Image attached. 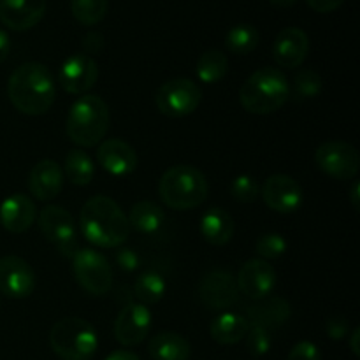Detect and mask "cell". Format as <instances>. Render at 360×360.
<instances>
[{"label":"cell","mask_w":360,"mask_h":360,"mask_svg":"<svg viewBox=\"0 0 360 360\" xmlns=\"http://www.w3.org/2000/svg\"><path fill=\"white\" fill-rule=\"evenodd\" d=\"M165 294V280L155 271L143 273L134 285V295L139 299V304H155Z\"/></svg>","instance_id":"f546056e"},{"label":"cell","mask_w":360,"mask_h":360,"mask_svg":"<svg viewBox=\"0 0 360 360\" xmlns=\"http://www.w3.org/2000/svg\"><path fill=\"white\" fill-rule=\"evenodd\" d=\"M290 83L276 67L255 70L239 91L241 105L252 115H271L290 98Z\"/></svg>","instance_id":"277c9868"},{"label":"cell","mask_w":360,"mask_h":360,"mask_svg":"<svg viewBox=\"0 0 360 360\" xmlns=\"http://www.w3.org/2000/svg\"><path fill=\"white\" fill-rule=\"evenodd\" d=\"M236 224L231 214L220 207H211L200 218V234L210 245L224 246L234 238Z\"/></svg>","instance_id":"603a6c76"},{"label":"cell","mask_w":360,"mask_h":360,"mask_svg":"<svg viewBox=\"0 0 360 360\" xmlns=\"http://www.w3.org/2000/svg\"><path fill=\"white\" fill-rule=\"evenodd\" d=\"M39 229L44 238L67 259L77 252V225L72 214L62 206H46L39 213Z\"/></svg>","instance_id":"9c48e42d"},{"label":"cell","mask_w":360,"mask_h":360,"mask_svg":"<svg viewBox=\"0 0 360 360\" xmlns=\"http://www.w3.org/2000/svg\"><path fill=\"white\" fill-rule=\"evenodd\" d=\"M260 186L257 179L250 174H241L232 181L231 193L239 202H253L259 197Z\"/></svg>","instance_id":"e575fe53"},{"label":"cell","mask_w":360,"mask_h":360,"mask_svg":"<svg viewBox=\"0 0 360 360\" xmlns=\"http://www.w3.org/2000/svg\"><path fill=\"white\" fill-rule=\"evenodd\" d=\"M97 160L112 176H129L137 169V153L122 139L102 141L97 148Z\"/></svg>","instance_id":"d6986e66"},{"label":"cell","mask_w":360,"mask_h":360,"mask_svg":"<svg viewBox=\"0 0 360 360\" xmlns=\"http://www.w3.org/2000/svg\"><path fill=\"white\" fill-rule=\"evenodd\" d=\"M105 360H141L137 357L134 352H129V350H116L112 352L111 355H108V359Z\"/></svg>","instance_id":"b9f144b4"},{"label":"cell","mask_w":360,"mask_h":360,"mask_svg":"<svg viewBox=\"0 0 360 360\" xmlns=\"http://www.w3.org/2000/svg\"><path fill=\"white\" fill-rule=\"evenodd\" d=\"M350 200H352V206H354L355 211L360 210V186L357 181H354L350 190Z\"/></svg>","instance_id":"ee69618b"},{"label":"cell","mask_w":360,"mask_h":360,"mask_svg":"<svg viewBox=\"0 0 360 360\" xmlns=\"http://www.w3.org/2000/svg\"><path fill=\"white\" fill-rule=\"evenodd\" d=\"M62 171L72 185L86 186L95 176V164L90 155L84 153L83 150H70L63 162Z\"/></svg>","instance_id":"4316f807"},{"label":"cell","mask_w":360,"mask_h":360,"mask_svg":"<svg viewBox=\"0 0 360 360\" xmlns=\"http://www.w3.org/2000/svg\"><path fill=\"white\" fill-rule=\"evenodd\" d=\"M153 360H188L192 348L190 343L178 333H158L148 345Z\"/></svg>","instance_id":"d4e9b609"},{"label":"cell","mask_w":360,"mask_h":360,"mask_svg":"<svg viewBox=\"0 0 360 360\" xmlns=\"http://www.w3.org/2000/svg\"><path fill=\"white\" fill-rule=\"evenodd\" d=\"M49 345L62 360H90L98 348V336L84 319L67 316L51 327Z\"/></svg>","instance_id":"8992f818"},{"label":"cell","mask_w":360,"mask_h":360,"mask_svg":"<svg viewBox=\"0 0 360 360\" xmlns=\"http://www.w3.org/2000/svg\"><path fill=\"white\" fill-rule=\"evenodd\" d=\"M320 91H322V77L316 70L304 69L295 76L294 97L297 101H308V98L319 97Z\"/></svg>","instance_id":"1f68e13d"},{"label":"cell","mask_w":360,"mask_h":360,"mask_svg":"<svg viewBox=\"0 0 360 360\" xmlns=\"http://www.w3.org/2000/svg\"><path fill=\"white\" fill-rule=\"evenodd\" d=\"M269 2L276 7H292L297 0H269Z\"/></svg>","instance_id":"f6af8a7d"},{"label":"cell","mask_w":360,"mask_h":360,"mask_svg":"<svg viewBox=\"0 0 360 360\" xmlns=\"http://www.w3.org/2000/svg\"><path fill=\"white\" fill-rule=\"evenodd\" d=\"M104 44H105L104 35H102L101 32H88V34L83 37L84 55H95V53H98L102 48H104Z\"/></svg>","instance_id":"f35d334b"},{"label":"cell","mask_w":360,"mask_h":360,"mask_svg":"<svg viewBox=\"0 0 360 360\" xmlns=\"http://www.w3.org/2000/svg\"><path fill=\"white\" fill-rule=\"evenodd\" d=\"M129 218L130 229H136L141 234H155L162 229L165 221V213L158 204L151 200H141L130 207Z\"/></svg>","instance_id":"484cf974"},{"label":"cell","mask_w":360,"mask_h":360,"mask_svg":"<svg viewBox=\"0 0 360 360\" xmlns=\"http://www.w3.org/2000/svg\"><path fill=\"white\" fill-rule=\"evenodd\" d=\"M287 360H322V354L311 341H299L297 345H294Z\"/></svg>","instance_id":"d590c367"},{"label":"cell","mask_w":360,"mask_h":360,"mask_svg":"<svg viewBox=\"0 0 360 360\" xmlns=\"http://www.w3.org/2000/svg\"><path fill=\"white\" fill-rule=\"evenodd\" d=\"M109 9L108 0H70V13L84 27L101 23Z\"/></svg>","instance_id":"4dcf8cb0"},{"label":"cell","mask_w":360,"mask_h":360,"mask_svg":"<svg viewBox=\"0 0 360 360\" xmlns=\"http://www.w3.org/2000/svg\"><path fill=\"white\" fill-rule=\"evenodd\" d=\"M109 108L98 95L84 94L70 105L65 122L67 137L81 148H94L102 143L109 130Z\"/></svg>","instance_id":"3957f363"},{"label":"cell","mask_w":360,"mask_h":360,"mask_svg":"<svg viewBox=\"0 0 360 360\" xmlns=\"http://www.w3.org/2000/svg\"><path fill=\"white\" fill-rule=\"evenodd\" d=\"M262 199L267 207L276 213L288 214L301 207L304 192L297 179L287 174H273L264 181Z\"/></svg>","instance_id":"4fadbf2b"},{"label":"cell","mask_w":360,"mask_h":360,"mask_svg":"<svg viewBox=\"0 0 360 360\" xmlns=\"http://www.w3.org/2000/svg\"><path fill=\"white\" fill-rule=\"evenodd\" d=\"M9 51H11L9 35H7V32L0 30V63H2L7 56H9Z\"/></svg>","instance_id":"60d3db41"},{"label":"cell","mask_w":360,"mask_h":360,"mask_svg":"<svg viewBox=\"0 0 360 360\" xmlns=\"http://www.w3.org/2000/svg\"><path fill=\"white\" fill-rule=\"evenodd\" d=\"M250 329L248 320L239 313L224 311L211 322L210 334L217 343L220 345H236L245 340Z\"/></svg>","instance_id":"cb8c5ba5"},{"label":"cell","mask_w":360,"mask_h":360,"mask_svg":"<svg viewBox=\"0 0 360 360\" xmlns=\"http://www.w3.org/2000/svg\"><path fill=\"white\" fill-rule=\"evenodd\" d=\"M315 162L320 171L340 181H350L359 174L360 157L357 148L345 141H327L315 151Z\"/></svg>","instance_id":"30bf717a"},{"label":"cell","mask_w":360,"mask_h":360,"mask_svg":"<svg viewBox=\"0 0 360 360\" xmlns=\"http://www.w3.org/2000/svg\"><path fill=\"white\" fill-rule=\"evenodd\" d=\"M37 276L27 260L16 255L0 259V294L9 299H27L34 294Z\"/></svg>","instance_id":"7c38bea8"},{"label":"cell","mask_w":360,"mask_h":360,"mask_svg":"<svg viewBox=\"0 0 360 360\" xmlns=\"http://www.w3.org/2000/svg\"><path fill=\"white\" fill-rule=\"evenodd\" d=\"M359 340H360V329L359 327H355V329L350 333V348H352V352H354L355 357H359L360 355Z\"/></svg>","instance_id":"7bdbcfd3"},{"label":"cell","mask_w":360,"mask_h":360,"mask_svg":"<svg viewBox=\"0 0 360 360\" xmlns=\"http://www.w3.org/2000/svg\"><path fill=\"white\" fill-rule=\"evenodd\" d=\"M202 101V91L199 84L186 77H178L162 84L155 95V104L158 111L169 118H183L199 108Z\"/></svg>","instance_id":"ba28073f"},{"label":"cell","mask_w":360,"mask_h":360,"mask_svg":"<svg viewBox=\"0 0 360 360\" xmlns=\"http://www.w3.org/2000/svg\"><path fill=\"white\" fill-rule=\"evenodd\" d=\"M290 315V304L283 297H264L253 302L246 309L245 319L252 327H262V329L271 330L285 326Z\"/></svg>","instance_id":"7402d4cb"},{"label":"cell","mask_w":360,"mask_h":360,"mask_svg":"<svg viewBox=\"0 0 360 360\" xmlns=\"http://www.w3.org/2000/svg\"><path fill=\"white\" fill-rule=\"evenodd\" d=\"M259 30L250 23L236 25L229 30L227 37H225V44H227L229 51L236 53V55H248L259 46Z\"/></svg>","instance_id":"f1b7e54d"},{"label":"cell","mask_w":360,"mask_h":360,"mask_svg":"<svg viewBox=\"0 0 360 360\" xmlns=\"http://www.w3.org/2000/svg\"><path fill=\"white\" fill-rule=\"evenodd\" d=\"M72 271L76 281L90 295L108 294L112 285V269L108 259L94 248H81L72 257Z\"/></svg>","instance_id":"52a82bcc"},{"label":"cell","mask_w":360,"mask_h":360,"mask_svg":"<svg viewBox=\"0 0 360 360\" xmlns=\"http://www.w3.org/2000/svg\"><path fill=\"white\" fill-rule=\"evenodd\" d=\"M116 264L120 266V269L127 271V273H132V271H136L139 267V255L132 248H120L116 252Z\"/></svg>","instance_id":"74e56055"},{"label":"cell","mask_w":360,"mask_h":360,"mask_svg":"<svg viewBox=\"0 0 360 360\" xmlns=\"http://www.w3.org/2000/svg\"><path fill=\"white\" fill-rule=\"evenodd\" d=\"M197 295L211 311H225L238 301V283L229 271L211 269L200 278Z\"/></svg>","instance_id":"8fae6325"},{"label":"cell","mask_w":360,"mask_h":360,"mask_svg":"<svg viewBox=\"0 0 360 360\" xmlns=\"http://www.w3.org/2000/svg\"><path fill=\"white\" fill-rule=\"evenodd\" d=\"M343 2L345 0H306V4H308L313 11L322 14L333 13V11L340 9V7L343 6Z\"/></svg>","instance_id":"ab89813d"},{"label":"cell","mask_w":360,"mask_h":360,"mask_svg":"<svg viewBox=\"0 0 360 360\" xmlns=\"http://www.w3.org/2000/svg\"><path fill=\"white\" fill-rule=\"evenodd\" d=\"M309 51V37L302 28L287 27L280 30L273 44V56L283 69H297Z\"/></svg>","instance_id":"e0dca14e"},{"label":"cell","mask_w":360,"mask_h":360,"mask_svg":"<svg viewBox=\"0 0 360 360\" xmlns=\"http://www.w3.org/2000/svg\"><path fill=\"white\" fill-rule=\"evenodd\" d=\"M79 232L98 248H120L129 238L130 224L111 197L95 195L81 210Z\"/></svg>","instance_id":"6da1fadb"},{"label":"cell","mask_w":360,"mask_h":360,"mask_svg":"<svg viewBox=\"0 0 360 360\" xmlns=\"http://www.w3.org/2000/svg\"><path fill=\"white\" fill-rule=\"evenodd\" d=\"M37 218V210L30 197L13 193L0 204V224L11 234L27 232Z\"/></svg>","instance_id":"44dd1931"},{"label":"cell","mask_w":360,"mask_h":360,"mask_svg":"<svg viewBox=\"0 0 360 360\" xmlns=\"http://www.w3.org/2000/svg\"><path fill=\"white\" fill-rule=\"evenodd\" d=\"M210 185L202 172L193 165H172L158 183V195L164 204L176 211L199 207L207 199Z\"/></svg>","instance_id":"5b68a950"},{"label":"cell","mask_w":360,"mask_h":360,"mask_svg":"<svg viewBox=\"0 0 360 360\" xmlns=\"http://www.w3.org/2000/svg\"><path fill=\"white\" fill-rule=\"evenodd\" d=\"M245 340H246V350H248L253 357H264V355L269 354L271 347H273V338H271V333L267 329H262V327L250 326Z\"/></svg>","instance_id":"836d02e7"},{"label":"cell","mask_w":360,"mask_h":360,"mask_svg":"<svg viewBox=\"0 0 360 360\" xmlns=\"http://www.w3.org/2000/svg\"><path fill=\"white\" fill-rule=\"evenodd\" d=\"M63 179L65 176L62 167L51 158H44L32 167L28 176V188L35 199L48 202L62 192Z\"/></svg>","instance_id":"ffe728a7"},{"label":"cell","mask_w":360,"mask_h":360,"mask_svg":"<svg viewBox=\"0 0 360 360\" xmlns=\"http://www.w3.org/2000/svg\"><path fill=\"white\" fill-rule=\"evenodd\" d=\"M55 94L51 70L39 62H27L16 67L7 81L11 104L28 116L48 112L55 102Z\"/></svg>","instance_id":"7a4b0ae2"},{"label":"cell","mask_w":360,"mask_h":360,"mask_svg":"<svg viewBox=\"0 0 360 360\" xmlns=\"http://www.w3.org/2000/svg\"><path fill=\"white\" fill-rule=\"evenodd\" d=\"M60 84L67 94L81 95L86 94L95 86L98 79V65L94 56L76 53L70 55L60 69Z\"/></svg>","instance_id":"9a60e30c"},{"label":"cell","mask_w":360,"mask_h":360,"mask_svg":"<svg viewBox=\"0 0 360 360\" xmlns=\"http://www.w3.org/2000/svg\"><path fill=\"white\" fill-rule=\"evenodd\" d=\"M326 333L330 340H343V338H347L350 334L348 320L343 319V316H333V319L327 320Z\"/></svg>","instance_id":"8d00e7d4"},{"label":"cell","mask_w":360,"mask_h":360,"mask_svg":"<svg viewBox=\"0 0 360 360\" xmlns=\"http://www.w3.org/2000/svg\"><path fill=\"white\" fill-rule=\"evenodd\" d=\"M229 70V60L218 49H207L206 53L200 55V58L197 60L195 65V74L199 77L200 83L206 84H214L218 81H221L225 77Z\"/></svg>","instance_id":"83f0119b"},{"label":"cell","mask_w":360,"mask_h":360,"mask_svg":"<svg viewBox=\"0 0 360 360\" xmlns=\"http://www.w3.org/2000/svg\"><path fill=\"white\" fill-rule=\"evenodd\" d=\"M287 246L288 245L283 236L276 234V232H269V234H264L257 239L255 250L262 260H274L285 255Z\"/></svg>","instance_id":"d6a6232c"},{"label":"cell","mask_w":360,"mask_h":360,"mask_svg":"<svg viewBox=\"0 0 360 360\" xmlns=\"http://www.w3.org/2000/svg\"><path fill=\"white\" fill-rule=\"evenodd\" d=\"M276 280V269L267 260L252 259L243 264L238 278H236V283H238V290L241 294H245L252 301H259V299L273 294Z\"/></svg>","instance_id":"5bb4252c"},{"label":"cell","mask_w":360,"mask_h":360,"mask_svg":"<svg viewBox=\"0 0 360 360\" xmlns=\"http://www.w3.org/2000/svg\"><path fill=\"white\" fill-rule=\"evenodd\" d=\"M44 14L46 0H0V21L11 30H30Z\"/></svg>","instance_id":"ac0fdd59"},{"label":"cell","mask_w":360,"mask_h":360,"mask_svg":"<svg viewBox=\"0 0 360 360\" xmlns=\"http://www.w3.org/2000/svg\"><path fill=\"white\" fill-rule=\"evenodd\" d=\"M151 311L144 304L130 302L118 313L115 322V338L123 347H136L146 340L151 329Z\"/></svg>","instance_id":"2e32d148"}]
</instances>
